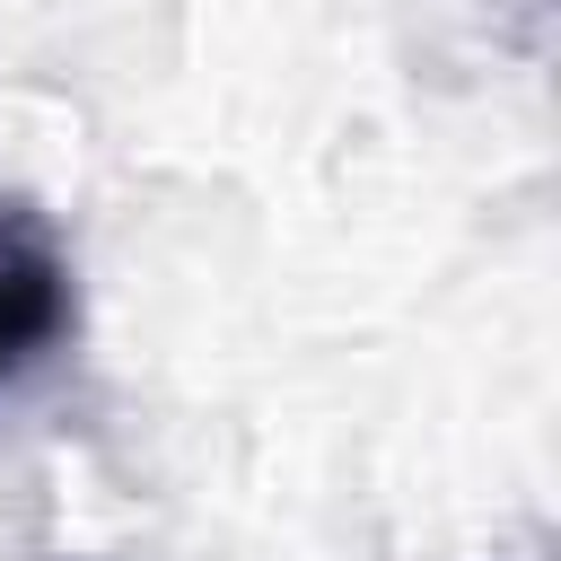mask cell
<instances>
[{
	"mask_svg": "<svg viewBox=\"0 0 561 561\" xmlns=\"http://www.w3.org/2000/svg\"><path fill=\"white\" fill-rule=\"evenodd\" d=\"M79 333V263L35 202H0V394L53 368Z\"/></svg>",
	"mask_w": 561,
	"mask_h": 561,
	"instance_id": "1",
	"label": "cell"
}]
</instances>
